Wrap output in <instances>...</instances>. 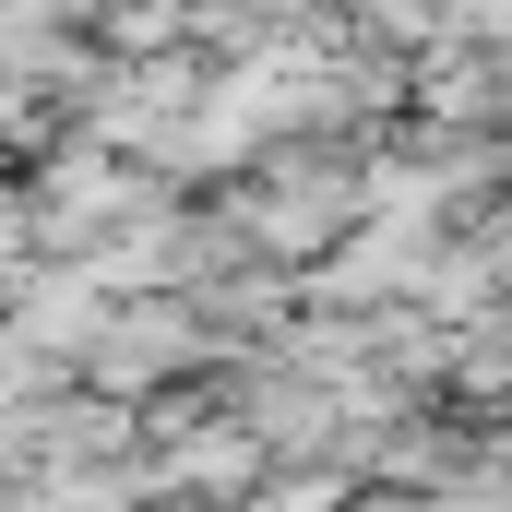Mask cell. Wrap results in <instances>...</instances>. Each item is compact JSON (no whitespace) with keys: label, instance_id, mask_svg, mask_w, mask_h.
<instances>
[{"label":"cell","instance_id":"cell-4","mask_svg":"<svg viewBox=\"0 0 512 512\" xmlns=\"http://www.w3.org/2000/svg\"><path fill=\"white\" fill-rule=\"evenodd\" d=\"M334 501H346V477H262L239 512H334Z\"/></svg>","mask_w":512,"mask_h":512},{"label":"cell","instance_id":"cell-3","mask_svg":"<svg viewBox=\"0 0 512 512\" xmlns=\"http://www.w3.org/2000/svg\"><path fill=\"white\" fill-rule=\"evenodd\" d=\"M191 358H203V310L191 298H143V310H108V334L84 346V382L96 393H155Z\"/></svg>","mask_w":512,"mask_h":512},{"label":"cell","instance_id":"cell-1","mask_svg":"<svg viewBox=\"0 0 512 512\" xmlns=\"http://www.w3.org/2000/svg\"><path fill=\"white\" fill-rule=\"evenodd\" d=\"M143 215H155V179H143L131 155H72V167L36 179V215H24V227H36L48 251H96L108 227H143Z\"/></svg>","mask_w":512,"mask_h":512},{"label":"cell","instance_id":"cell-2","mask_svg":"<svg viewBox=\"0 0 512 512\" xmlns=\"http://www.w3.org/2000/svg\"><path fill=\"white\" fill-rule=\"evenodd\" d=\"M358 179H334V167H274V179H251L239 203H227V227L239 239H262V251H286V262H310L334 227H358Z\"/></svg>","mask_w":512,"mask_h":512}]
</instances>
